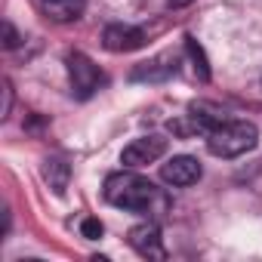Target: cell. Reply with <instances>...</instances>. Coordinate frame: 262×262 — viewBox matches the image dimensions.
<instances>
[{"label":"cell","instance_id":"cell-1","mask_svg":"<svg viewBox=\"0 0 262 262\" xmlns=\"http://www.w3.org/2000/svg\"><path fill=\"white\" fill-rule=\"evenodd\" d=\"M105 201L111 207H120V210H129V213H167V198L161 194V188L139 176V173H111L105 179Z\"/></svg>","mask_w":262,"mask_h":262},{"label":"cell","instance_id":"cell-2","mask_svg":"<svg viewBox=\"0 0 262 262\" xmlns=\"http://www.w3.org/2000/svg\"><path fill=\"white\" fill-rule=\"evenodd\" d=\"M256 145H259V129L250 120H222L219 126H213L210 133H207L210 155L225 158V161L241 158V155L253 151Z\"/></svg>","mask_w":262,"mask_h":262},{"label":"cell","instance_id":"cell-3","mask_svg":"<svg viewBox=\"0 0 262 262\" xmlns=\"http://www.w3.org/2000/svg\"><path fill=\"white\" fill-rule=\"evenodd\" d=\"M68 77H71V93L77 96V99H90L102 83H105V74L99 71V65L86 56V53H80V50H74V53H68Z\"/></svg>","mask_w":262,"mask_h":262},{"label":"cell","instance_id":"cell-4","mask_svg":"<svg viewBox=\"0 0 262 262\" xmlns=\"http://www.w3.org/2000/svg\"><path fill=\"white\" fill-rule=\"evenodd\" d=\"M164 155H167V139L151 133V136H139V139L129 142L123 148V155H120V164L129 167V170H136V167H148V164L161 161Z\"/></svg>","mask_w":262,"mask_h":262},{"label":"cell","instance_id":"cell-5","mask_svg":"<svg viewBox=\"0 0 262 262\" xmlns=\"http://www.w3.org/2000/svg\"><path fill=\"white\" fill-rule=\"evenodd\" d=\"M179 71V56L176 53H158L148 62H139L133 71H129V80L133 83H164Z\"/></svg>","mask_w":262,"mask_h":262},{"label":"cell","instance_id":"cell-6","mask_svg":"<svg viewBox=\"0 0 262 262\" xmlns=\"http://www.w3.org/2000/svg\"><path fill=\"white\" fill-rule=\"evenodd\" d=\"M201 176H204V167H201V161L191 158V155H176V158H170V161L161 167V179H164L167 185H176V188L194 185Z\"/></svg>","mask_w":262,"mask_h":262},{"label":"cell","instance_id":"cell-7","mask_svg":"<svg viewBox=\"0 0 262 262\" xmlns=\"http://www.w3.org/2000/svg\"><path fill=\"white\" fill-rule=\"evenodd\" d=\"M126 241H129V247H133L139 256H145V259H164V256H167L158 222L133 225V228H129V234H126Z\"/></svg>","mask_w":262,"mask_h":262},{"label":"cell","instance_id":"cell-8","mask_svg":"<svg viewBox=\"0 0 262 262\" xmlns=\"http://www.w3.org/2000/svg\"><path fill=\"white\" fill-rule=\"evenodd\" d=\"M102 47L108 53H133V50H142L145 47V31L136 28V25H108L102 31Z\"/></svg>","mask_w":262,"mask_h":262},{"label":"cell","instance_id":"cell-9","mask_svg":"<svg viewBox=\"0 0 262 262\" xmlns=\"http://www.w3.org/2000/svg\"><path fill=\"white\" fill-rule=\"evenodd\" d=\"M37 7L53 22H77L86 10V0H37Z\"/></svg>","mask_w":262,"mask_h":262},{"label":"cell","instance_id":"cell-10","mask_svg":"<svg viewBox=\"0 0 262 262\" xmlns=\"http://www.w3.org/2000/svg\"><path fill=\"white\" fill-rule=\"evenodd\" d=\"M43 179H47V185H50L56 194H65L68 179H71V167H68L62 158H47V161H43Z\"/></svg>","mask_w":262,"mask_h":262},{"label":"cell","instance_id":"cell-11","mask_svg":"<svg viewBox=\"0 0 262 262\" xmlns=\"http://www.w3.org/2000/svg\"><path fill=\"white\" fill-rule=\"evenodd\" d=\"M185 53H188V59H191L194 77L207 83V80H210V62H207V53H204V47H201L194 37H185Z\"/></svg>","mask_w":262,"mask_h":262},{"label":"cell","instance_id":"cell-12","mask_svg":"<svg viewBox=\"0 0 262 262\" xmlns=\"http://www.w3.org/2000/svg\"><path fill=\"white\" fill-rule=\"evenodd\" d=\"M102 231H105V225H102L96 216H86V219L80 222V234H83V237H90V241L102 237Z\"/></svg>","mask_w":262,"mask_h":262},{"label":"cell","instance_id":"cell-13","mask_svg":"<svg viewBox=\"0 0 262 262\" xmlns=\"http://www.w3.org/2000/svg\"><path fill=\"white\" fill-rule=\"evenodd\" d=\"M19 43H22V34L16 31V25L13 22H4V47L7 50H16Z\"/></svg>","mask_w":262,"mask_h":262},{"label":"cell","instance_id":"cell-14","mask_svg":"<svg viewBox=\"0 0 262 262\" xmlns=\"http://www.w3.org/2000/svg\"><path fill=\"white\" fill-rule=\"evenodd\" d=\"M10 108H13V83L4 80V117H10Z\"/></svg>","mask_w":262,"mask_h":262},{"label":"cell","instance_id":"cell-15","mask_svg":"<svg viewBox=\"0 0 262 262\" xmlns=\"http://www.w3.org/2000/svg\"><path fill=\"white\" fill-rule=\"evenodd\" d=\"M194 0H167V7L170 10H185V7H191Z\"/></svg>","mask_w":262,"mask_h":262}]
</instances>
